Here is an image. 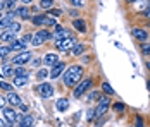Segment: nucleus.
<instances>
[{
    "label": "nucleus",
    "mask_w": 150,
    "mask_h": 127,
    "mask_svg": "<svg viewBox=\"0 0 150 127\" xmlns=\"http://www.w3.org/2000/svg\"><path fill=\"white\" fill-rule=\"evenodd\" d=\"M62 76H64V86L74 88L81 81V77H83V65H79V64L69 65V67H66V71H64Z\"/></svg>",
    "instance_id": "obj_1"
},
{
    "label": "nucleus",
    "mask_w": 150,
    "mask_h": 127,
    "mask_svg": "<svg viewBox=\"0 0 150 127\" xmlns=\"http://www.w3.org/2000/svg\"><path fill=\"white\" fill-rule=\"evenodd\" d=\"M93 84V79L91 77H86V79H83V81H79L78 86H74V91H73V95H74V98H81L88 89L91 88Z\"/></svg>",
    "instance_id": "obj_2"
},
{
    "label": "nucleus",
    "mask_w": 150,
    "mask_h": 127,
    "mask_svg": "<svg viewBox=\"0 0 150 127\" xmlns=\"http://www.w3.org/2000/svg\"><path fill=\"white\" fill-rule=\"evenodd\" d=\"M52 38V34H50V31H47V29H40V31H36L35 34H33V38H31V45L33 46H42L45 41H48Z\"/></svg>",
    "instance_id": "obj_3"
},
{
    "label": "nucleus",
    "mask_w": 150,
    "mask_h": 127,
    "mask_svg": "<svg viewBox=\"0 0 150 127\" xmlns=\"http://www.w3.org/2000/svg\"><path fill=\"white\" fill-rule=\"evenodd\" d=\"M31 58H33V53L24 50L21 53H16L14 58H12V64H14L16 67H24L28 62H31Z\"/></svg>",
    "instance_id": "obj_4"
},
{
    "label": "nucleus",
    "mask_w": 150,
    "mask_h": 127,
    "mask_svg": "<svg viewBox=\"0 0 150 127\" xmlns=\"http://www.w3.org/2000/svg\"><path fill=\"white\" fill-rule=\"evenodd\" d=\"M4 115H5V120H7V122H11V124H19L24 113L16 112L12 107H5V108H4Z\"/></svg>",
    "instance_id": "obj_5"
},
{
    "label": "nucleus",
    "mask_w": 150,
    "mask_h": 127,
    "mask_svg": "<svg viewBox=\"0 0 150 127\" xmlns=\"http://www.w3.org/2000/svg\"><path fill=\"white\" fill-rule=\"evenodd\" d=\"M109 107H110V98L105 95V96H102V98L98 100V105H97L95 115H97V117H102V115H105V113H107V110H109Z\"/></svg>",
    "instance_id": "obj_6"
},
{
    "label": "nucleus",
    "mask_w": 150,
    "mask_h": 127,
    "mask_svg": "<svg viewBox=\"0 0 150 127\" xmlns=\"http://www.w3.org/2000/svg\"><path fill=\"white\" fill-rule=\"evenodd\" d=\"M69 36H73V34H71L66 28H62V26L57 24V26H55V33H54L52 38H54V43H59V41H62V40H66V38H69Z\"/></svg>",
    "instance_id": "obj_7"
},
{
    "label": "nucleus",
    "mask_w": 150,
    "mask_h": 127,
    "mask_svg": "<svg viewBox=\"0 0 150 127\" xmlns=\"http://www.w3.org/2000/svg\"><path fill=\"white\" fill-rule=\"evenodd\" d=\"M76 43H78V40H76L74 36H69V38H66V40H62L57 48H59L60 52H69V50H73V46H74Z\"/></svg>",
    "instance_id": "obj_8"
},
{
    "label": "nucleus",
    "mask_w": 150,
    "mask_h": 127,
    "mask_svg": "<svg viewBox=\"0 0 150 127\" xmlns=\"http://www.w3.org/2000/svg\"><path fill=\"white\" fill-rule=\"evenodd\" d=\"M38 93L42 95V98H50L54 95V86L50 83H42L38 84Z\"/></svg>",
    "instance_id": "obj_9"
},
{
    "label": "nucleus",
    "mask_w": 150,
    "mask_h": 127,
    "mask_svg": "<svg viewBox=\"0 0 150 127\" xmlns=\"http://www.w3.org/2000/svg\"><path fill=\"white\" fill-rule=\"evenodd\" d=\"M66 67H67V65H66L64 62H59V64H55V65L52 67V71H50V74H48V76H50L52 79H57V77H60V76L64 74Z\"/></svg>",
    "instance_id": "obj_10"
},
{
    "label": "nucleus",
    "mask_w": 150,
    "mask_h": 127,
    "mask_svg": "<svg viewBox=\"0 0 150 127\" xmlns=\"http://www.w3.org/2000/svg\"><path fill=\"white\" fill-rule=\"evenodd\" d=\"M131 34L135 36L138 41H142V43L147 41V38H149V31H145L143 28H133V29H131Z\"/></svg>",
    "instance_id": "obj_11"
},
{
    "label": "nucleus",
    "mask_w": 150,
    "mask_h": 127,
    "mask_svg": "<svg viewBox=\"0 0 150 127\" xmlns=\"http://www.w3.org/2000/svg\"><path fill=\"white\" fill-rule=\"evenodd\" d=\"M17 40V34L12 33V31H9V29H4L2 33H0V41L4 43H12Z\"/></svg>",
    "instance_id": "obj_12"
},
{
    "label": "nucleus",
    "mask_w": 150,
    "mask_h": 127,
    "mask_svg": "<svg viewBox=\"0 0 150 127\" xmlns=\"http://www.w3.org/2000/svg\"><path fill=\"white\" fill-rule=\"evenodd\" d=\"M5 100H7V103L14 108V107H19L23 101H21V98H19V95L17 93H14V91H9L7 93V96H5Z\"/></svg>",
    "instance_id": "obj_13"
},
{
    "label": "nucleus",
    "mask_w": 150,
    "mask_h": 127,
    "mask_svg": "<svg viewBox=\"0 0 150 127\" xmlns=\"http://www.w3.org/2000/svg\"><path fill=\"white\" fill-rule=\"evenodd\" d=\"M16 17H21V19H24V21H28V19H31L30 15V9H28V5H24V7H17L14 11Z\"/></svg>",
    "instance_id": "obj_14"
},
{
    "label": "nucleus",
    "mask_w": 150,
    "mask_h": 127,
    "mask_svg": "<svg viewBox=\"0 0 150 127\" xmlns=\"http://www.w3.org/2000/svg\"><path fill=\"white\" fill-rule=\"evenodd\" d=\"M14 76V67L11 64H4L0 67V77H12Z\"/></svg>",
    "instance_id": "obj_15"
},
{
    "label": "nucleus",
    "mask_w": 150,
    "mask_h": 127,
    "mask_svg": "<svg viewBox=\"0 0 150 127\" xmlns=\"http://www.w3.org/2000/svg\"><path fill=\"white\" fill-rule=\"evenodd\" d=\"M60 60H59V55H55V53H47L45 57H43V64L45 65H55V64H59Z\"/></svg>",
    "instance_id": "obj_16"
},
{
    "label": "nucleus",
    "mask_w": 150,
    "mask_h": 127,
    "mask_svg": "<svg viewBox=\"0 0 150 127\" xmlns=\"http://www.w3.org/2000/svg\"><path fill=\"white\" fill-rule=\"evenodd\" d=\"M33 122H35L33 115H30V113H24V115H23V119H21V122H19L17 126H19V127H31V126H33Z\"/></svg>",
    "instance_id": "obj_17"
},
{
    "label": "nucleus",
    "mask_w": 150,
    "mask_h": 127,
    "mask_svg": "<svg viewBox=\"0 0 150 127\" xmlns=\"http://www.w3.org/2000/svg\"><path fill=\"white\" fill-rule=\"evenodd\" d=\"M73 28L78 31V33H86V22L83 19H74L73 21Z\"/></svg>",
    "instance_id": "obj_18"
},
{
    "label": "nucleus",
    "mask_w": 150,
    "mask_h": 127,
    "mask_svg": "<svg viewBox=\"0 0 150 127\" xmlns=\"http://www.w3.org/2000/svg\"><path fill=\"white\" fill-rule=\"evenodd\" d=\"M55 108L59 110V112H66L67 108H69V100L67 98H60L55 101Z\"/></svg>",
    "instance_id": "obj_19"
},
{
    "label": "nucleus",
    "mask_w": 150,
    "mask_h": 127,
    "mask_svg": "<svg viewBox=\"0 0 150 127\" xmlns=\"http://www.w3.org/2000/svg\"><path fill=\"white\" fill-rule=\"evenodd\" d=\"M9 48H11V52H16V53H21V52H24V45L19 41V40H16V41H12L11 45H9Z\"/></svg>",
    "instance_id": "obj_20"
},
{
    "label": "nucleus",
    "mask_w": 150,
    "mask_h": 127,
    "mask_svg": "<svg viewBox=\"0 0 150 127\" xmlns=\"http://www.w3.org/2000/svg\"><path fill=\"white\" fill-rule=\"evenodd\" d=\"M83 52H85V45H83V43H76L74 46H73V50H71V53L74 57L83 55Z\"/></svg>",
    "instance_id": "obj_21"
},
{
    "label": "nucleus",
    "mask_w": 150,
    "mask_h": 127,
    "mask_svg": "<svg viewBox=\"0 0 150 127\" xmlns=\"http://www.w3.org/2000/svg\"><path fill=\"white\" fill-rule=\"evenodd\" d=\"M43 21H45V14H36L31 17V22L35 26H43Z\"/></svg>",
    "instance_id": "obj_22"
},
{
    "label": "nucleus",
    "mask_w": 150,
    "mask_h": 127,
    "mask_svg": "<svg viewBox=\"0 0 150 127\" xmlns=\"http://www.w3.org/2000/svg\"><path fill=\"white\" fill-rule=\"evenodd\" d=\"M14 77H30V74L24 67H14Z\"/></svg>",
    "instance_id": "obj_23"
},
{
    "label": "nucleus",
    "mask_w": 150,
    "mask_h": 127,
    "mask_svg": "<svg viewBox=\"0 0 150 127\" xmlns=\"http://www.w3.org/2000/svg\"><path fill=\"white\" fill-rule=\"evenodd\" d=\"M28 83H30V77H14V86L23 88V86H26Z\"/></svg>",
    "instance_id": "obj_24"
},
{
    "label": "nucleus",
    "mask_w": 150,
    "mask_h": 127,
    "mask_svg": "<svg viewBox=\"0 0 150 127\" xmlns=\"http://www.w3.org/2000/svg\"><path fill=\"white\" fill-rule=\"evenodd\" d=\"M102 91H104L105 95H107V96H110V95H114V89H112V86L109 84V83H102Z\"/></svg>",
    "instance_id": "obj_25"
},
{
    "label": "nucleus",
    "mask_w": 150,
    "mask_h": 127,
    "mask_svg": "<svg viewBox=\"0 0 150 127\" xmlns=\"http://www.w3.org/2000/svg\"><path fill=\"white\" fill-rule=\"evenodd\" d=\"M43 26H57V19H55V17H52V15H45Z\"/></svg>",
    "instance_id": "obj_26"
},
{
    "label": "nucleus",
    "mask_w": 150,
    "mask_h": 127,
    "mask_svg": "<svg viewBox=\"0 0 150 127\" xmlns=\"http://www.w3.org/2000/svg\"><path fill=\"white\" fill-rule=\"evenodd\" d=\"M42 9H45V11H50L52 9V5H54V0H40V4H38Z\"/></svg>",
    "instance_id": "obj_27"
},
{
    "label": "nucleus",
    "mask_w": 150,
    "mask_h": 127,
    "mask_svg": "<svg viewBox=\"0 0 150 127\" xmlns=\"http://www.w3.org/2000/svg\"><path fill=\"white\" fill-rule=\"evenodd\" d=\"M140 50H142V53L145 57H150V43L143 41L142 45H140Z\"/></svg>",
    "instance_id": "obj_28"
},
{
    "label": "nucleus",
    "mask_w": 150,
    "mask_h": 127,
    "mask_svg": "<svg viewBox=\"0 0 150 127\" xmlns=\"http://www.w3.org/2000/svg\"><path fill=\"white\" fill-rule=\"evenodd\" d=\"M7 29H9V31H12V33H16V34H17V33L21 31V24H19L17 21H14V22H11V26H9Z\"/></svg>",
    "instance_id": "obj_29"
},
{
    "label": "nucleus",
    "mask_w": 150,
    "mask_h": 127,
    "mask_svg": "<svg viewBox=\"0 0 150 127\" xmlns=\"http://www.w3.org/2000/svg\"><path fill=\"white\" fill-rule=\"evenodd\" d=\"M11 55V48L9 46H0V58H7Z\"/></svg>",
    "instance_id": "obj_30"
},
{
    "label": "nucleus",
    "mask_w": 150,
    "mask_h": 127,
    "mask_svg": "<svg viewBox=\"0 0 150 127\" xmlns=\"http://www.w3.org/2000/svg\"><path fill=\"white\" fill-rule=\"evenodd\" d=\"M48 74H50V71H47L45 67H42V69H38V72H36V76H38V79H45V77H48Z\"/></svg>",
    "instance_id": "obj_31"
},
{
    "label": "nucleus",
    "mask_w": 150,
    "mask_h": 127,
    "mask_svg": "<svg viewBox=\"0 0 150 127\" xmlns=\"http://www.w3.org/2000/svg\"><path fill=\"white\" fill-rule=\"evenodd\" d=\"M31 38H33V34H23V36H21V38H17V40H19V41L26 46L28 43H31Z\"/></svg>",
    "instance_id": "obj_32"
},
{
    "label": "nucleus",
    "mask_w": 150,
    "mask_h": 127,
    "mask_svg": "<svg viewBox=\"0 0 150 127\" xmlns=\"http://www.w3.org/2000/svg\"><path fill=\"white\" fill-rule=\"evenodd\" d=\"M69 4L73 5V7H85V0H69Z\"/></svg>",
    "instance_id": "obj_33"
},
{
    "label": "nucleus",
    "mask_w": 150,
    "mask_h": 127,
    "mask_svg": "<svg viewBox=\"0 0 150 127\" xmlns=\"http://www.w3.org/2000/svg\"><path fill=\"white\" fill-rule=\"evenodd\" d=\"M11 88H12V84H9L7 81H0V89H5V91L9 93V91H12Z\"/></svg>",
    "instance_id": "obj_34"
},
{
    "label": "nucleus",
    "mask_w": 150,
    "mask_h": 127,
    "mask_svg": "<svg viewBox=\"0 0 150 127\" xmlns=\"http://www.w3.org/2000/svg\"><path fill=\"white\" fill-rule=\"evenodd\" d=\"M112 108H114V112H117V113H119V112H124V110H126V107H124L122 103H116Z\"/></svg>",
    "instance_id": "obj_35"
},
{
    "label": "nucleus",
    "mask_w": 150,
    "mask_h": 127,
    "mask_svg": "<svg viewBox=\"0 0 150 127\" xmlns=\"http://www.w3.org/2000/svg\"><path fill=\"white\" fill-rule=\"evenodd\" d=\"M60 14H62V11H59V9H50V15L52 17H59Z\"/></svg>",
    "instance_id": "obj_36"
},
{
    "label": "nucleus",
    "mask_w": 150,
    "mask_h": 127,
    "mask_svg": "<svg viewBox=\"0 0 150 127\" xmlns=\"http://www.w3.org/2000/svg\"><path fill=\"white\" fill-rule=\"evenodd\" d=\"M135 122H136V124L133 127H143V119H142V117H136Z\"/></svg>",
    "instance_id": "obj_37"
},
{
    "label": "nucleus",
    "mask_w": 150,
    "mask_h": 127,
    "mask_svg": "<svg viewBox=\"0 0 150 127\" xmlns=\"http://www.w3.org/2000/svg\"><path fill=\"white\" fill-rule=\"evenodd\" d=\"M98 96H100V93H98V91H91V93H90V96H88V100H91V101H93V100H95V98H98Z\"/></svg>",
    "instance_id": "obj_38"
},
{
    "label": "nucleus",
    "mask_w": 150,
    "mask_h": 127,
    "mask_svg": "<svg viewBox=\"0 0 150 127\" xmlns=\"http://www.w3.org/2000/svg\"><path fill=\"white\" fill-rule=\"evenodd\" d=\"M7 107V100L4 98V96H0V110H4Z\"/></svg>",
    "instance_id": "obj_39"
},
{
    "label": "nucleus",
    "mask_w": 150,
    "mask_h": 127,
    "mask_svg": "<svg viewBox=\"0 0 150 127\" xmlns=\"http://www.w3.org/2000/svg\"><path fill=\"white\" fill-rule=\"evenodd\" d=\"M143 17H145V19H149V21H150V7H147V9L143 11Z\"/></svg>",
    "instance_id": "obj_40"
},
{
    "label": "nucleus",
    "mask_w": 150,
    "mask_h": 127,
    "mask_svg": "<svg viewBox=\"0 0 150 127\" xmlns=\"http://www.w3.org/2000/svg\"><path fill=\"white\" fill-rule=\"evenodd\" d=\"M19 108H21L23 112H28V105H24V103H21V105H19Z\"/></svg>",
    "instance_id": "obj_41"
},
{
    "label": "nucleus",
    "mask_w": 150,
    "mask_h": 127,
    "mask_svg": "<svg viewBox=\"0 0 150 127\" xmlns=\"http://www.w3.org/2000/svg\"><path fill=\"white\" fill-rule=\"evenodd\" d=\"M4 9H5V4H4V0H0V12H2Z\"/></svg>",
    "instance_id": "obj_42"
},
{
    "label": "nucleus",
    "mask_w": 150,
    "mask_h": 127,
    "mask_svg": "<svg viewBox=\"0 0 150 127\" xmlns=\"http://www.w3.org/2000/svg\"><path fill=\"white\" fill-rule=\"evenodd\" d=\"M21 2H23V4H26V5H28V4H31V0H21Z\"/></svg>",
    "instance_id": "obj_43"
},
{
    "label": "nucleus",
    "mask_w": 150,
    "mask_h": 127,
    "mask_svg": "<svg viewBox=\"0 0 150 127\" xmlns=\"http://www.w3.org/2000/svg\"><path fill=\"white\" fill-rule=\"evenodd\" d=\"M145 65H147V69L150 71V60H147V64H145Z\"/></svg>",
    "instance_id": "obj_44"
},
{
    "label": "nucleus",
    "mask_w": 150,
    "mask_h": 127,
    "mask_svg": "<svg viewBox=\"0 0 150 127\" xmlns=\"http://www.w3.org/2000/svg\"><path fill=\"white\" fill-rule=\"evenodd\" d=\"M136 0H126V4H135Z\"/></svg>",
    "instance_id": "obj_45"
},
{
    "label": "nucleus",
    "mask_w": 150,
    "mask_h": 127,
    "mask_svg": "<svg viewBox=\"0 0 150 127\" xmlns=\"http://www.w3.org/2000/svg\"><path fill=\"white\" fill-rule=\"evenodd\" d=\"M4 126H5V122H4V120L0 119V127H4Z\"/></svg>",
    "instance_id": "obj_46"
},
{
    "label": "nucleus",
    "mask_w": 150,
    "mask_h": 127,
    "mask_svg": "<svg viewBox=\"0 0 150 127\" xmlns=\"http://www.w3.org/2000/svg\"><path fill=\"white\" fill-rule=\"evenodd\" d=\"M147 88H149V91H150V77H149V81H147Z\"/></svg>",
    "instance_id": "obj_47"
},
{
    "label": "nucleus",
    "mask_w": 150,
    "mask_h": 127,
    "mask_svg": "<svg viewBox=\"0 0 150 127\" xmlns=\"http://www.w3.org/2000/svg\"><path fill=\"white\" fill-rule=\"evenodd\" d=\"M4 2H12V4H16V2H17V0H4Z\"/></svg>",
    "instance_id": "obj_48"
},
{
    "label": "nucleus",
    "mask_w": 150,
    "mask_h": 127,
    "mask_svg": "<svg viewBox=\"0 0 150 127\" xmlns=\"http://www.w3.org/2000/svg\"><path fill=\"white\" fill-rule=\"evenodd\" d=\"M129 127H133V126H129Z\"/></svg>",
    "instance_id": "obj_49"
},
{
    "label": "nucleus",
    "mask_w": 150,
    "mask_h": 127,
    "mask_svg": "<svg viewBox=\"0 0 150 127\" xmlns=\"http://www.w3.org/2000/svg\"><path fill=\"white\" fill-rule=\"evenodd\" d=\"M31 127H33V126H31Z\"/></svg>",
    "instance_id": "obj_50"
}]
</instances>
